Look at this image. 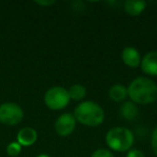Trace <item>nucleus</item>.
Instances as JSON below:
<instances>
[{"mask_svg":"<svg viewBox=\"0 0 157 157\" xmlns=\"http://www.w3.org/2000/svg\"><path fill=\"white\" fill-rule=\"evenodd\" d=\"M74 118L83 125L96 127L105 120V112L98 103L84 101L74 109Z\"/></svg>","mask_w":157,"mask_h":157,"instance_id":"obj_2","label":"nucleus"},{"mask_svg":"<svg viewBox=\"0 0 157 157\" xmlns=\"http://www.w3.org/2000/svg\"><path fill=\"white\" fill-rule=\"evenodd\" d=\"M68 94H69L70 99L78 101V100H82L86 96V90L81 84H74V85H72L68 90Z\"/></svg>","mask_w":157,"mask_h":157,"instance_id":"obj_13","label":"nucleus"},{"mask_svg":"<svg viewBox=\"0 0 157 157\" xmlns=\"http://www.w3.org/2000/svg\"><path fill=\"white\" fill-rule=\"evenodd\" d=\"M21 151H22V145H21L18 142H11L7 147L8 155H10V156H12V157L17 156L21 153Z\"/></svg>","mask_w":157,"mask_h":157,"instance_id":"obj_14","label":"nucleus"},{"mask_svg":"<svg viewBox=\"0 0 157 157\" xmlns=\"http://www.w3.org/2000/svg\"><path fill=\"white\" fill-rule=\"evenodd\" d=\"M90 157H114L113 154L107 148H98L92 154Z\"/></svg>","mask_w":157,"mask_h":157,"instance_id":"obj_15","label":"nucleus"},{"mask_svg":"<svg viewBox=\"0 0 157 157\" xmlns=\"http://www.w3.org/2000/svg\"><path fill=\"white\" fill-rule=\"evenodd\" d=\"M37 5H40V6H51L53 3H55V1H36Z\"/></svg>","mask_w":157,"mask_h":157,"instance_id":"obj_18","label":"nucleus"},{"mask_svg":"<svg viewBox=\"0 0 157 157\" xmlns=\"http://www.w3.org/2000/svg\"><path fill=\"white\" fill-rule=\"evenodd\" d=\"M109 96L113 101L120 102L128 96V90L122 84H115L109 90Z\"/></svg>","mask_w":157,"mask_h":157,"instance_id":"obj_11","label":"nucleus"},{"mask_svg":"<svg viewBox=\"0 0 157 157\" xmlns=\"http://www.w3.org/2000/svg\"><path fill=\"white\" fill-rule=\"evenodd\" d=\"M133 135L126 127H114L108 131L105 142L108 146L116 152L130 150L133 144Z\"/></svg>","mask_w":157,"mask_h":157,"instance_id":"obj_3","label":"nucleus"},{"mask_svg":"<svg viewBox=\"0 0 157 157\" xmlns=\"http://www.w3.org/2000/svg\"><path fill=\"white\" fill-rule=\"evenodd\" d=\"M127 157H144V155L141 151L137 150V148H132V150H130L128 152Z\"/></svg>","mask_w":157,"mask_h":157,"instance_id":"obj_17","label":"nucleus"},{"mask_svg":"<svg viewBox=\"0 0 157 157\" xmlns=\"http://www.w3.org/2000/svg\"><path fill=\"white\" fill-rule=\"evenodd\" d=\"M24 117L23 109L14 102H5L0 105V123L8 126L20 124Z\"/></svg>","mask_w":157,"mask_h":157,"instance_id":"obj_5","label":"nucleus"},{"mask_svg":"<svg viewBox=\"0 0 157 157\" xmlns=\"http://www.w3.org/2000/svg\"><path fill=\"white\" fill-rule=\"evenodd\" d=\"M121 115L128 121L135 120L138 115V108L132 101H127L121 107Z\"/></svg>","mask_w":157,"mask_h":157,"instance_id":"obj_12","label":"nucleus"},{"mask_svg":"<svg viewBox=\"0 0 157 157\" xmlns=\"http://www.w3.org/2000/svg\"><path fill=\"white\" fill-rule=\"evenodd\" d=\"M37 157H51V156L48 154H40V155H38Z\"/></svg>","mask_w":157,"mask_h":157,"instance_id":"obj_19","label":"nucleus"},{"mask_svg":"<svg viewBox=\"0 0 157 157\" xmlns=\"http://www.w3.org/2000/svg\"><path fill=\"white\" fill-rule=\"evenodd\" d=\"M146 7V2L143 0H139V1H135V0H127L124 3V9L129 15H139L144 11Z\"/></svg>","mask_w":157,"mask_h":157,"instance_id":"obj_10","label":"nucleus"},{"mask_svg":"<svg viewBox=\"0 0 157 157\" xmlns=\"http://www.w3.org/2000/svg\"><path fill=\"white\" fill-rule=\"evenodd\" d=\"M151 144H152V148H153V151H154V153L157 155V127L153 130Z\"/></svg>","mask_w":157,"mask_h":157,"instance_id":"obj_16","label":"nucleus"},{"mask_svg":"<svg viewBox=\"0 0 157 157\" xmlns=\"http://www.w3.org/2000/svg\"><path fill=\"white\" fill-rule=\"evenodd\" d=\"M38 133L31 127H24L17 132V142L22 146H30L37 141Z\"/></svg>","mask_w":157,"mask_h":157,"instance_id":"obj_9","label":"nucleus"},{"mask_svg":"<svg viewBox=\"0 0 157 157\" xmlns=\"http://www.w3.org/2000/svg\"><path fill=\"white\" fill-rule=\"evenodd\" d=\"M121 56H122L123 63L130 68H137L141 63V57H140L139 52L131 46L125 48Z\"/></svg>","mask_w":157,"mask_h":157,"instance_id":"obj_8","label":"nucleus"},{"mask_svg":"<svg viewBox=\"0 0 157 157\" xmlns=\"http://www.w3.org/2000/svg\"><path fill=\"white\" fill-rule=\"evenodd\" d=\"M70 97L68 90L60 86H54L46 90L44 95V103L51 110H61L68 105Z\"/></svg>","mask_w":157,"mask_h":157,"instance_id":"obj_4","label":"nucleus"},{"mask_svg":"<svg viewBox=\"0 0 157 157\" xmlns=\"http://www.w3.org/2000/svg\"><path fill=\"white\" fill-rule=\"evenodd\" d=\"M141 69L144 73L157 75V51L147 53L141 60Z\"/></svg>","mask_w":157,"mask_h":157,"instance_id":"obj_7","label":"nucleus"},{"mask_svg":"<svg viewBox=\"0 0 157 157\" xmlns=\"http://www.w3.org/2000/svg\"><path fill=\"white\" fill-rule=\"evenodd\" d=\"M127 90L132 102L148 105L157 100V85L148 78L139 76L135 78Z\"/></svg>","mask_w":157,"mask_h":157,"instance_id":"obj_1","label":"nucleus"},{"mask_svg":"<svg viewBox=\"0 0 157 157\" xmlns=\"http://www.w3.org/2000/svg\"><path fill=\"white\" fill-rule=\"evenodd\" d=\"M75 128V118L72 114H61L55 122V130L61 137L71 135Z\"/></svg>","mask_w":157,"mask_h":157,"instance_id":"obj_6","label":"nucleus"}]
</instances>
